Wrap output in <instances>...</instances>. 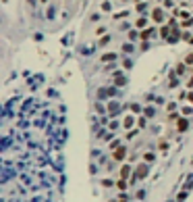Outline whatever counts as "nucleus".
I'll use <instances>...</instances> for the list:
<instances>
[{
    "mask_svg": "<svg viewBox=\"0 0 193 202\" xmlns=\"http://www.w3.org/2000/svg\"><path fill=\"white\" fill-rule=\"evenodd\" d=\"M108 42H110V35H106V38L102 40V42H100V46H104V44H108Z\"/></svg>",
    "mask_w": 193,
    "mask_h": 202,
    "instance_id": "obj_12",
    "label": "nucleus"
},
{
    "mask_svg": "<svg viewBox=\"0 0 193 202\" xmlns=\"http://www.w3.org/2000/svg\"><path fill=\"white\" fill-rule=\"evenodd\" d=\"M137 175H139V177H145V175H147V167H145V165H141V167L137 169Z\"/></svg>",
    "mask_w": 193,
    "mask_h": 202,
    "instance_id": "obj_4",
    "label": "nucleus"
},
{
    "mask_svg": "<svg viewBox=\"0 0 193 202\" xmlns=\"http://www.w3.org/2000/svg\"><path fill=\"white\" fill-rule=\"evenodd\" d=\"M112 58H116V54H112V52H108L106 56H102V61H112Z\"/></svg>",
    "mask_w": 193,
    "mask_h": 202,
    "instance_id": "obj_7",
    "label": "nucleus"
},
{
    "mask_svg": "<svg viewBox=\"0 0 193 202\" xmlns=\"http://www.w3.org/2000/svg\"><path fill=\"white\" fill-rule=\"evenodd\" d=\"M154 19H156V21H162V13H160V11H154Z\"/></svg>",
    "mask_w": 193,
    "mask_h": 202,
    "instance_id": "obj_9",
    "label": "nucleus"
},
{
    "mask_svg": "<svg viewBox=\"0 0 193 202\" xmlns=\"http://www.w3.org/2000/svg\"><path fill=\"white\" fill-rule=\"evenodd\" d=\"M123 156H125V148H118V150H114V154H112L114 160H123Z\"/></svg>",
    "mask_w": 193,
    "mask_h": 202,
    "instance_id": "obj_1",
    "label": "nucleus"
},
{
    "mask_svg": "<svg viewBox=\"0 0 193 202\" xmlns=\"http://www.w3.org/2000/svg\"><path fill=\"white\" fill-rule=\"evenodd\" d=\"M187 127H189V123H187V119H181V121H179V131H185Z\"/></svg>",
    "mask_w": 193,
    "mask_h": 202,
    "instance_id": "obj_3",
    "label": "nucleus"
},
{
    "mask_svg": "<svg viewBox=\"0 0 193 202\" xmlns=\"http://www.w3.org/2000/svg\"><path fill=\"white\" fill-rule=\"evenodd\" d=\"M160 34H162V38H168V29L162 27V29H160Z\"/></svg>",
    "mask_w": 193,
    "mask_h": 202,
    "instance_id": "obj_11",
    "label": "nucleus"
},
{
    "mask_svg": "<svg viewBox=\"0 0 193 202\" xmlns=\"http://www.w3.org/2000/svg\"><path fill=\"white\" fill-rule=\"evenodd\" d=\"M129 171H131L129 167H123V171H121V175H123V177H129Z\"/></svg>",
    "mask_w": 193,
    "mask_h": 202,
    "instance_id": "obj_10",
    "label": "nucleus"
},
{
    "mask_svg": "<svg viewBox=\"0 0 193 202\" xmlns=\"http://www.w3.org/2000/svg\"><path fill=\"white\" fill-rule=\"evenodd\" d=\"M143 158L147 160V163H150V160H154V154H150V152H147V154H145V156H143Z\"/></svg>",
    "mask_w": 193,
    "mask_h": 202,
    "instance_id": "obj_14",
    "label": "nucleus"
},
{
    "mask_svg": "<svg viewBox=\"0 0 193 202\" xmlns=\"http://www.w3.org/2000/svg\"><path fill=\"white\" fill-rule=\"evenodd\" d=\"M177 73H179V75H183V73H185V65H177Z\"/></svg>",
    "mask_w": 193,
    "mask_h": 202,
    "instance_id": "obj_6",
    "label": "nucleus"
},
{
    "mask_svg": "<svg viewBox=\"0 0 193 202\" xmlns=\"http://www.w3.org/2000/svg\"><path fill=\"white\" fill-rule=\"evenodd\" d=\"M152 35H154V31H152V29H145V31H141V40H150Z\"/></svg>",
    "mask_w": 193,
    "mask_h": 202,
    "instance_id": "obj_2",
    "label": "nucleus"
},
{
    "mask_svg": "<svg viewBox=\"0 0 193 202\" xmlns=\"http://www.w3.org/2000/svg\"><path fill=\"white\" fill-rule=\"evenodd\" d=\"M145 21H147L145 17H139V19H137V27H143V25H145Z\"/></svg>",
    "mask_w": 193,
    "mask_h": 202,
    "instance_id": "obj_8",
    "label": "nucleus"
},
{
    "mask_svg": "<svg viewBox=\"0 0 193 202\" xmlns=\"http://www.w3.org/2000/svg\"><path fill=\"white\" fill-rule=\"evenodd\" d=\"M137 38V31H129V40H135Z\"/></svg>",
    "mask_w": 193,
    "mask_h": 202,
    "instance_id": "obj_13",
    "label": "nucleus"
},
{
    "mask_svg": "<svg viewBox=\"0 0 193 202\" xmlns=\"http://www.w3.org/2000/svg\"><path fill=\"white\" fill-rule=\"evenodd\" d=\"M189 100H191V102H193V94H189Z\"/></svg>",
    "mask_w": 193,
    "mask_h": 202,
    "instance_id": "obj_16",
    "label": "nucleus"
},
{
    "mask_svg": "<svg viewBox=\"0 0 193 202\" xmlns=\"http://www.w3.org/2000/svg\"><path fill=\"white\" fill-rule=\"evenodd\" d=\"M133 123H135V119H133V117H127V119H125V127H131Z\"/></svg>",
    "mask_w": 193,
    "mask_h": 202,
    "instance_id": "obj_5",
    "label": "nucleus"
},
{
    "mask_svg": "<svg viewBox=\"0 0 193 202\" xmlns=\"http://www.w3.org/2000/svg\"><path fill=\"white\" fill-rule=\"evenodd\" d=\"M187 63H189V65L193 63V54H189V56H187Z\"/></svg>",
    "mask_w": 193,
    "mask_h": 202,
    "instance_id": "obj_15",
    "label": "nucleus"
}]
</instances>
